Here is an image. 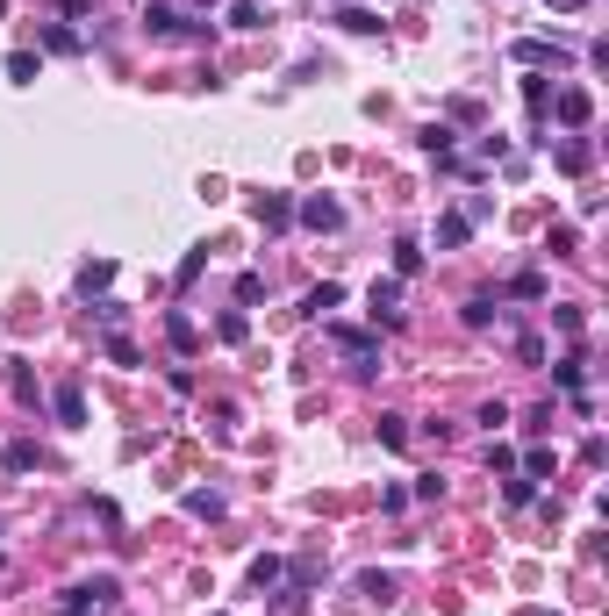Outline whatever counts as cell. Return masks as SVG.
Instances as JSON below:
<instances>
[{
    "instance_id": "obj_22",
    "label": "cell",
    "mask_w": 609,
    "mask_h": 616,
    "mask_svg": "<svg viewBox=\"0 0 609 616\" xmlns=\"http://www.w3.org/2000/svg\"><path fill=\"white\" fill-rule=\"evenodd\" d=\"M516 58H523V65H545V58H559V43H538V36H530V43H516Z\"/></svg>"
},
{
    "instance_id": "obj_27",
    "label": "cell",
    "mask_w": 609,
    "mask_h": 616,
    "mask_svg": "<svg viewBox=\"0 0 609 616\" xmlns=\"http://www.w3.org/2000/svg\"><path fill=\"white\" fill-rule=\"evenodd\" d=\"M201 7H215V0H201Z\"/></svg>"
},
{
    "instance_id": "obj_28",
    "label": "cell",
    "mask_w": 609,
    "mask_h": 616,
    "mask_svg": "<svg viewBox=\"0 0 609 616\" xmlns=\"http://www.w3.org/2000/svg\"><path fill=\"white\" fill-rule=\"evenodd\" d=\"M530 616H545V610H530Z\"/></svg>"
},
{
    "instance_id": "obj_24",
    "label": "cell",
    "mask_w": 609,
    "mask_h": 616,
    "mask_svg": "<svg viewBox=\"0 0 609 616\" xmlns=\"http://www.w3.org/2000/svg\"><path fill=\"white\" fill-rule=\"evenodd\" d=\"M423 151H437V158H445V151H452V129H445V122H430V129H423Z\"/></svg>"
},
{
    "instance_id": "obj_10",
    "label": "cell",
    "mask_w": 609,
    "mask_h": 616,
    "mask_svg": "<svg viewBox=\"0 0 609 616\" xmlns=\"http://www.w3.org/2000/svg\"><path fill=\"white\" fill-rule=\"evenodd\" d=\"M337 302H344V287H337V280H323V287H308V315H330V308H337Z\"/></svg>"
},
{
    "instance_id": "obj_15",
    "label": "cell",
    "mask_w": 609,
    "mask_h": 616,
    "mask_svg": "<svg viewBox=\"0 0 609 616\" xmlns=\"http://www.w3.org/2000/svg\"><path fill=\"white\" fill-rule=\"evenodd\" d=\"M7 79L29 87V79H36V51H14V58H7Z\"/></svg>"
},
{
    "instance_id": "obj_9",
    "label": "cell",
    "mask_w": 609,
    "mask_h": 616,
    "mask_svg": "<svg viewBox=\"0 0 609 616\" xmlns=\"http://www.w3.org/2000/svg\"><path fill=\"white\" fill-rule=\"evenodd\" d=\"M337 29H351V36H373V29H380V14H373V7H359V0H344V7H337Z\"/></svg>"
},
{
    "instance_id": "obj_3",
    "label": "cell",
    "mask_w": 609,
    "mask_h": 616,
    "mask_svg": "<svg viewBox=\"0 0 609 616\" xmlns=\"http://www.w3.org/2000/svg\"><path fill=\"white\" fill-rule=\"evenodd\" d=\"M115 595H122V588H115V581H80V588H65V610H101V602H115Z\"/></svg>"
},
{
    "instance_id": "obj_21",
    "label": "cell",
    "mask_w": 609,
    "mask_h": 616,
    "mask_svg": "<svg viewBox=\"0 0 609 616\" xmlns=\"http://www.w3.org/2000/svg\"><path fill=\"white\" fill-rule=\"evenodd\" d=\"M187 509H194V516H222V495H215V488H194V495H187Z\"/></svg>"
},
{
    "instance_id": "obj_5",
    "label": "cell",
    "mask_w": 609,
    "mask_h": 616,
    "mask_svg": "<svg viewBox=\"0 0 609 616\" xmlns=\"http://www.w3.org/2000/svg\"><path fill=\"white\" fill-rule=\"evenodd\" d=\"M552 115H559V122H567V129H581V122H588V115H595V101H588V94H581V87H567V94H552Z\"/></svg>"
},
{
    "instance_id": "obj_1",
    "label": "cell",
    "mask_w": 609,
    "mask_h": 616,
    "mask_svg": "<svg viewBox=\"0 0 609 616\" xmlns=\"http://www.w3.org/2000/svg\"><path fill=\"white\" fill-rule=\"evenodd\" d=\"M295 215H302L308 229H344V208L330 201V194H302V201H295Z\"/></svg>"
},
{
    "instance_id": "obj_7",
    "label": "cell",
    "mask_w": 609,
    "mask_h": 616,
    "mask_svg": "<svg viewBox=\"0 0 609 616\" xmlns=\"http://www.w3.org/2000/svg\"><path fill=\"white\" fill-rule=\"evenodd\" d=\"M51 409H58L65 430H80V423H87V395H80V387H58V395H51Z\"/></svg>"
},
{
    "instance_id": "obj_26",
    "label": "cell",
    "mask_w": 609,
    "mask_h": 616,
    "mask_svg": "<svg viewBox=\"0 0 609 616\" xmlns=\"http://www.w3.org/2000/svg\"><path fill=\"white\" fill-rule=\"evenodd\" d=\"M359 595H373V602H388V595H395V581H388V574H366V581H359Z\"/></svg>"
},
{
    "instance_id": "obj_14",
    "label": "cell",
    "mask_w": 609,
    "mask_h": 616,
    "mask_svg": "<svg viewBox=\"0 0 609 616\" xmlns=\"http://www.w3.org/2000/svg\"><path fill=\"white\" fill-rule=\"evenodd\" d=\"M280 574H287V566H280L273 552H266V559H251V588H280Z\"/></svg>"
},
{
    "instance_id": "obj_2",
    "label": "cell",
    "mask_w": 609,
    "mask_h": 616,
    "mask_svg": "<svg viewBox=\"0 0 609 616\" xmlns=\"http://www.w3.org/2000/svg\"><path fill=\"white\" fill-rule=\"evenodd\" d=\"M366 302H373V322H380V330H395V322H402V280H373Z\"/></svg>"
},
{
    "instance_id": "obj_6",
    "label": "cell",
    "mask_w": 609,
    "mask_h": 616,
    "mask_svg": "<svg viewBox=\"0 0 609 616\" xmlns=\"http://www.w3.org/2000/svg\"><path fill=\"white\" fill-rule=\"evenodd\" d=\"M337 344H344V359H359V373H373V359H380V344H373L366 330H337Z\"/></svg>"
},
{
    "instance_id": "obj_8",
    "label": "cell",
    "mask_w": 609,
    "mask_h": 616,
    "mask_svg": "<svg viewBox=\"0 0 609 616\" xmlns=\"http://www.w3.org/2000/svg\"><path fill=\"white\" fill-rule=\"evenodd\" d=\"M144 29H151V36H187V22H180L165 0H151V7H144Z\"/></svg>"
},
{
    "instance_id": "obj_12",
    "label": "cell",
    "mask_w": 609,
    "mask_h": 616,
    "mask_svg": "<svg viewBox=\"0 0 609 616\" xmlns=\"http://www.w3.org/2000/svg\"><path fill=\"white\" fill-rule=\"evenodd\" d=\"M230 29H266V7H258V0H237V7H230Z\"/></svg>"
},
{
    "instance_id": "obj_18",
    "label": "cell",
    "mask_w": 609,
    "mask_h": 616,
    "mask_svg": "<svg viewBox=\"0 0 609 616\" xmlns=\"http://www.w3.org/2000/svg\"><path fill=\"white\" fill-rule=\"evenodd\" d=\"M380 444H388V452H402V444H408V423H402V415H380Z\"/></svg>"
},
{
    "instance_id": "obj_13",
    "label": "cell",
    "mask_w": 609,
    "mask_h": 616,
    "mask_svg": "<svg viewBox=\"0 0 609 616\" xmlns=\"http://www.w3.org/2000/svg\"><path fill=\"white\" fill-rule=\"evenodd\" d=\"M466 237H473V222H466V215H445V222H437V244H445V251H452V244H466Z\"/></svg>"
},
{
    "instance_id": "obj_25",
    "label": "cell",
    "mask_w": 609,
    "mask_h": 616,
    "mask_svg": "<svg viewBox=\"0 0 609 616\" xmlns=\"http://www.w3.org/2000/svg\"><path fill=\"white\" fill-rule=\"evenodd\" d=\"M36 466V444H7V473H29Z\"/></svg>"
},
{
    "instance_id": "obj_4",
    "label": "cell",
    "mask_w": 609,
    "mask_h": 616,
    "mask_svg": "<svg viewBox=\"0 0 609 616\" xmlns=\"http://www.w3.org/2000/svg\"><path fill=\"white\" fill-rule=\"evenodd\" d=\"M251 215H258V229H287L295 222V194H258Z\"/></svg>"
},
{
    "instance_id": "obj_17",
    "label": "cell",
    "mask_w": 609,
    "mask_h": 616,
    "mask_svg": "<svg viewBox=\"0 0 609 616\" xmlns=\"http://www.w3.org/2000/svg\"><path fill=\"white\" fill-rule=\"evenodd\" d=\"M165 337H173V351H194V344H201V337H194V322H187V315H173V322H165Z\"/></svg>"
},
{
    "instance_id": "obj_19",
    "label": "cell",
    "mask_w": 609,
    "mask_h": 616,
    "mask_svg": "<svg viewBox=\"0 0 609 616\" xmlns=\"http://www.w3.org/2000/svg\"><path fill=\"white\" fill-rule=\"evenodd\" d=\"M459 315H466V322H473V330H488V322H495V302H488V294H473V302L459 308Z\"/></svg>"
},
{
    "instance_id": "obj_23",
    "label": "cell",
    "mask_w": 609,
    "mask_h": 616,
    "mask_svg": "<svg viewBox=\"0 0 609 616\" xmlns=\"http://www.w3.org/2000/svg\"><path fill=\"white\" fill-rule=\"evenodd\" d=\"M552 380H559L567 395H581V359H559V366H552Z\"/></svg>"
},
{
    "instance_id": "obj_11",
    "label": "cell",
    "mask_w": 609,
    "mask_h": 616,
    "mask_svg": "<svg viewBox=\"0 0 609 616\" xmlns=\"http://www.w3.org/2000/svg\"><path fill=\"white\" fill-rule=\"evenodd\" d=\"M108 280H115V258H94V266L80 273V294H101Z\"/></svg>"
},
{
    "instance_id": "obj_16",
    "label": "cell",
    "mask_w": 609,
    "mask_h": 616,
    "mask_svg": "<svg viewBox=\"0 0 609 616\" xmlns=\"http://www.w3.org/2000/svg\"><path fill=\"white\" fill-rule=\"evenodd\" d=\"M588 158H595L588 144H559V173H588Z\"/></svg>"
},
{
    "instance_id": "obj_20",
    "label": "cell",
    "mask_w": 609,
    "mask_h": 616,
    "mask_svg": "<svg viewBox=\"0 0 609 616\" xmlns=\"http://www.w3.org/2000/svg\"><path fill=\"white\" fill-rule=\"evenodd\" d=\"M408 273H423V251L416 244H395V280H408Z\"/></svg>"
}]
</instances>
